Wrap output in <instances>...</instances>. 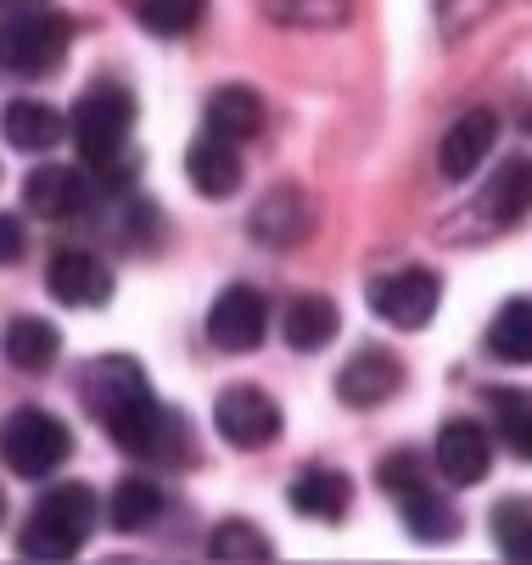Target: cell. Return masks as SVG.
I'll return each instance as SVG.
<instances>
[{
	"mask_svg": "<svg viewBox=\"0 0 532 565\" xmlns=\"http://www.w3.org/2000/svg\"><path fill=\"white\" fill-rule=\"evenodd\" d=\"M96 521H102V499L85 488V481L51 488V493L29 510V521H23V532H18V554H23V559H73V554L91 543Z\"/></svg>",
	"mask_w": 532,
	"mask_h": 565,
	"instance_id": "cell-1",
	"label": "cell"
},
{
	"mask_svg": "<svg viewBox=\"0 0 532 565\" xmlns=\"http://www.w3.org/2000/svg\"><path fill=\"white\" fill-rule=\"evenodd\" d=\"M129 129H135V96L124 85H96L67 113V135H73V146H79V157L91 169H102V163L129 151Z\"/></svg>",
	"mask_w": 532,
	"mask_h": 565,
	"instance_id": "cell-2",
	"label": "cell"
},
{
	"mask_svg": "<svg viewBox=\"0 0 532 565\" xmlns=\"http://www.w3.org/2000/svg\"><path fill=\"white\" fill-rule=\"evenodd\" d=\"M67 40H73V23L62 12L29 7V12L0 23V67L18 73V78H40L67 56Z\"/></svg>",
	"mask_w": 532,
	"mask_h": 565,
	"instance_id": "cell-3",
	"label": "cell"
},
{
	"mask_svg": "<svg viewBox=\"0 0 532 565\" xmlns=\"http://www.w3.org/2000/svg\"><path fill=\"white\" fill-rule=\"evenodd\" d=\"M67 454H73V431L45 409H18L0 426V459L23 481H45L56 465H67Z\"/></svg>",
	"mask_w": 532,
	"mask_h": 565,
	"instance_id": "cell-4",
	"label": "cell"
},
{
	"mask_svg": "<svg viewBox=\"0 0 532 565\" xmlns=\"http://www.w3.org/2000/svg\"><path fill=\"white\" fill-rule=\"evenodd\" d=\"M107 431H113V443H118L124 454L151 459V465H185V459H191V426H185V415L163 409L158 397H146L135 415H124V420L107 426Z\"/></svg>",
	"mask_w": 532,
	"mask_h": 565,
	"instance_id": "cell-5",
	"label": "cell"
},
{
	"mask_svg": "<svg viewBox=\"0 0 532 565\" xmlns=\"http://www.w3.org/2000/svg\"><path fill=\"white\" fill-rule=\"evenodd\" d=\"M437 302H443V280L432 269H393V275L370 280V308L393 331H426Z\"/></svg>",
	"mask_w": 532,
	"mask_h": 565,
	"instance_id": "cell-6",
	"label": "cell"
},
{
	"mask_svg": "<svg viewBox=\"0 0 532 565\" xmlns=\"http://www.w3.org/2000/svg\"><path fill=\"white\" fill-rule=\"evenodd\" d=\"M213 426L231 448L258 454L280 437V409H275V397L264 386H224L219 403H213Z\"/></svg>",
	"mask_w": 532,
	"mask_h": 565,
	"instance_id": "cell-7",
	"label": "cell"
},
{
	"mask_svg": "<svg viewBox=\"0 0 532 565\" xmlns=\"http://www.w3.org/2000/svg\"><path fill=\"white\" fill-rule=\"evenodd\" d=\"M79 392H85L91 415H96L102 426H118L124 415H135L140 403L151 397V386H146V370H140L135 359H124V353H107V359L85 364V375H79Z\"/></svg>",
	"mask_w": 532,
	"mask_h": 565,
	"instance_id": "cell-8",
	"label": "cell"
},
{
	"mask_svg": "<svg viewBox=\"0 0 532 565\" xmlns=\"http://www.w3.org/2000/svg\"><path fill=\"white\" fill-rule=\"evenodd\" d=\"M269 337V302L258 286H224L208 308V342L219 353H253Z\"/></svg>",
	"mask_w": 532,
	"mask_h": 565,
	"instance_id": "cell-9",
	"label": "cell"
},
{
	"mask_svg": "<svg viewBox=\"0 0 532 565\" xmlns=\"http://www.w3.org/2000/svg\"><path fill=\"white\" fill-rule=\"evenodd\" d=\"M404 392V359L393 348H359L342 370H337V397L342 409H382Z\"/></svg>",
	"mask_w": 532,
	"mask_h": 565,
	"instance_id": "cell-10",
	"label": "cell"
},
{
	"mask_svg": "<svg viewBox=\"0 0 532 565\" xmlns=\"http://www.w3.org/2000/svg\"><path fill=\"white\" fill-rule=\"evenodd\" d=\"M113 269L91 253V247H56L45 264V291L67 308H102L113 297Z\"/></svg>",
	"mask_w": 532,
	"mask_h": 565,
	"instance_id": "cell-11",
	"label": "cell"
},
{
	"mask_svg": "<svg viewBox=\"0 0 532 565\" xmlns=\"http://www.w3.org/2000/svg\"><path fill=\"white\" fill-rule=\"evenodd\" d=\"M315 224H320V202L302 185H275L247 218L253 241H264V247H297V241L315 235Z\"/></svg>",
	"mask_w": 532,
	"mask_h": 565,
	"instance_id": "cell-12",
	"label": "cell"
},
{
	"mask_svg": "<svg viewBox=\"0 0 532 565\" xmlns=\"http://www.w3.org/2000/svg\"><path fill=\"white\" fill-rule=\"evenodd\" d=\"M23 207L45 224H73L91 213V180L79 169H62V163H40L23 180Z\"/></svg>",
	"mask_w": 532,
	"mask_h": 565,
	"instance_id": "cell-13",
	"label": "cell"
},
{
	"mask_svg": "<svg viewBox=\"0 0 532 565\" xmlns=\"http://www.w3.org/2000/svg\"><path fill=\"white\" fill-rule=\"evenodd\" d=\"M443 481H454V488H471V481H482L493 470V437L477 426V420H448L437 431V448H432Z\"/></svg>",
	"mask_w": 532,
	"mask_h": 565,
	"instance_id": "cell-14",
	"label": "cell"
},
{
	"mask_svg": "<svg viewBox=\"0 0 532 565\" xmlns=\"http://www.w3.org/2000/svg\"><path fill=\"white\" fill-rule=\"evenodd\" d=\"M493 140H499V118H493L488 107L460 113V118L448 124L443 146H437V169H443V180H471V174L482 169V157L493 151Z\"/></svg>",
	"mask_w": 532,
	"mask_h": 565,
	"instance_id": "cell-15",
	"label": "cell"
},
{
	"mask_svg": "<svg viewBox=\"0 0 532 565\" xmlns=\"http://www.w3.org/2000/svg\"><path fill=\"white\" fill-rule=\"evenodd\" d=\"M185 180H191V191H202L208 202L236 196V185H242V151H236V140L202 129V135L191 140V151H185Z\"/></svg>",
	"mask_w": 532,
	"mask_h": 565,
	"instance_id": "cell-16",
	"label": "cell"
},
{
	"mask_svg": "<svg viewBox=\"0 0 532 565\" xmlns=\"http://www.w3.org/2000/svg\"><path fill=\"white\" fill-rule=\"evenodd\" d=\"M286 504H291L302 521H342V515L353 510V481H348V470H337V465H309V470L291 476Z\"/></svg>",
	"mask_w": 532,
	"mask_h": 565,
	"instance_id": "cell-17",
	"label": "cell"
},
{
	"mask_svg": "<svg viewBox=\"0 0 532 565\" xmlns=\"http://www.w3.org/2000/svg\"><path fill=\"white\" fill-rule=\"evenodd\" d=\"M532 213V157H504L488 191L477 196L471 218H488V230H515Z\"/></svg>",
	"mask_w": 532,
	"mask_h": 565,
	"instance_id": "cell-18",
	"label": "cell"
},
{
	"mask_svg": "<svg viewBox=\"0 0 532 565\" xmlns=\"http://www.w3.org/2000/svg\"><path fill=\"white\" fill-rule=\"evenodd\" d=\"M56 353H62V331L40 313H18V319L0 326V359H7L12 370H23V375H45L56 364Z\"/></svg>",
	"mask_w": 532,
	"mask_h": 565,
	"instance_id": "cell-19",
	"label": "cell"
},
{
	"mask_svg": "<svg viewBox=\"0 0 532 565\" xmlns=\"http://www.w3.org/2000/svg\"><path fill=\"white\" fill-rule=\"evenodd\" d=\"M202 124H208L213 135H224V140L247 146V140H258V135L269 129V107H264V96L247 90V85H224V90L208 96Z\"/></svg>",
	"mask_w": 532,
	"mask_h": 565,
	"instance_id": "cell-20",
	"label": "cell"
},
{
	"mask_svg": "<svg viewBox=\"0 0 532 565\" xmlns=\"http://www.w3.org/2000/svg\"><path fill=\"white\" fill-rule=\"evenodd\" d=\"M337 331H342V313H337V302L320 297V291H302V297H291V302L280 308V337H286V348H297V353H320Z\"/></svg>",
	"mask_w": 532,
	"mask_h": 565,
	"instance_id": "cell-21",
	"label": "cell"
},
{
	"mask_svg": "<svg viewBox=\"0 0 532 565\" xmlns=\"http://www.w3.org/2000/svg\"><path fill=\"white\" fill-rule=\"evenodd\" d=\"M393 504H398V515H404V526H409L415 543H448V537H460V510H454L426 476L415 481V488H404Z\"/></svg>",
	"mask_w": 532,
	"mask_h": 565,
	"instance_id": "cell-22",
	"label": "cell"
},
{
	"mask_svg": "<svg viewBox=\"0 0 532 565\" xmlns=\"http://www.w3.org/2000/svg\"><path fill=\"white\" fill-rule=\"evenodd\" d=\"M0 135L12 151H51L67 135V118L45 102H7L0 107Z\"/></svg>",
	"mask_w": 532,
	"mask_h": 565,
	"instance_id": "cell-23",
	"label": "cell"
},
{
	"mask_svg": "<svg viewBox=\"0 0 532 565\" xmlns=\"http://www.w3.org/2000/svg\"><path fill=\"white\" fill-rule=\"evenodd\" d=\"M158 515H163V488L151 476H124L113 488V499H107V521L118 532H146Z\"/></svg>",
	"mask_w": 532,
	"mask_h": 565,
	"instance_id": "cell-24",
	"label": "cell"
},
{
	"mask_svg": "<svg viewBox=\"0 0 532 565\" xmlns=\"http://www.w3.org/2000/svg\"><path fill=\"white\" fill-rule=\"evenodd\" d=\"M488 353L499 364H532V297H510L493 326H488Z\"/></svg>",
	"mask_w": 532,
	"mask_h": 565,
	"instance_id": "cell-25",
	"label": "cell"
},
{
	"mask_svg": "<svg viewBox=\"0 0 532 565\" xmlns=\"http://www.w3.org/2000/svg\"><path fill=\"white\" fill-rule=\"evenodd\" d=\"M129 12H135V23L146 34L180 40V34H191L208 18V0H129Z\"/></svg>",
	"mask_w": 532,
	"mask_h": 565,
	"instance_id": "cell-26",
	"label": "cell"
},
{
	"mask_svg": "<svg viewBox=\"0 0 532 565\" xmlns=\"http://www.w3.org/2000/svg\"><path fill=\"white\" fill-rule=\"evenodd\" d=\"M488 397H493L499 443H504L515 459H532V392H521V386H499V392H488Z\"/></svg>",
	"mask_w": 532,
	"mask_h": 565,
	"instance_id": "cell-27",
	"label": "cell"
},
{
	"mask_svg": "<svg viewBox=\"0 0 532 565\" xmlns=\"http://www.w3.org/2000/svg\"><path fill=\"white\" fill-rule=\"evenodd\" d=\"M208 554H213L219 565H264L275 548H269V537H264L253 521H219L213 537H208Z\"/></svg>",
	"mask_w": 532,
	"mask_h": 565,
	"instance_id": "cell-28",
	"label": "cell"
},
{
	"mask_svg": "<svg viewBox=\"0 0 532 565\" xmlns=\"http://www.w3.org/2000/svg\"><path fill=\"white\" fill-rule=\"evenodd\" d=\"M493 543L504 559L532 565V499H504L493 504Z\"/></svg>",
	"mask_w": 532,
	"mask_h": 565,
	"instance_id": "cell-29",
	"label": "cell"
},
{
	"mask_svg": "<svg viewBox=\"0 0 532 565\" xmlns=\"http://www.w3.org/2000/svg\"><path fill=\"white\" fill-rule=\"evenodd\" d=\"M493 7L499 0H437V23H443V34H471Z\"/></svg>",
	"mask_w": 532,
	"mask_h": 565,
	"instance_id": "cell-30",
	"label": "cell"
},
{
	"mask_svg": "<svg viewBox=\"0 0 532 565\" xmlns=\"http://www.w3.org/2000/svg\"><path fill=\"white\" fill-rule=\"evenodd\" d=\"M421 476H426V470H421V459H415V454H387L382 465H375V488H382L387 499H398L404 488H415Z\"/></svg>",
	"mask_w": 532,
	"mask_h": 565,
	"instance_id": "cell-31",
	"label": "cell"
},
{
	"mask_svg": "<svg viewBox=\"0 0 532 565\" xmlns=\"http://www.w3.org/2000/svg\"><path fill=\"white\" fill-rule=\"evenodd\" d=\"M29 253V235H23V218L0 213V269H12L18 258Z\"/></svg>",
	"mask_w": 532,
	"mask_h": 565,
	"instance_id": "cell-32",
	"label": "cell"
},
{
	"mask_svg": "<svg viewBox=\"0 0 532 565\" xmlns=\"http://www.w3.org/2000/svg\"><path fill=\"white\" fill-rule=\"evenodd\" d=\"M0 521H7V499H0Z\"/></svg>",
	"mask_w": 532,
	"mask_h": 565,
	"instance_id": "cell-33",
	"label": "cell"
},
{
	"mask_svg": "<svg viewBox=\"0 0 532 565\" xmlns=\"http://www.w3.org/2000/svg\"><path fill=\"white\" fill-rule=\"evenodd\" d=\"M526 129H532V113H526Z\"/></svg>",
	"mask_w": 532,
	"mask_h": 565,
	"instance_id": "cell-34",
	"label": "cell"
}]
</instances>
